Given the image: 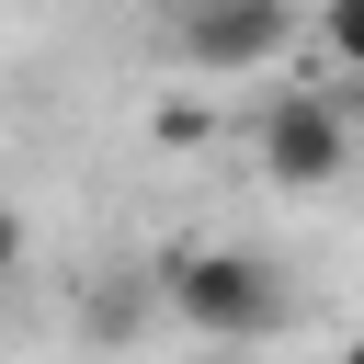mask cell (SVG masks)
I'll list each match as a JSON object with an SVG mask.
<instances>
[{"instance_id": "cell-1", "label": "cell", "mask_w": 364, "mask_h": 364, "mask_svg": "<svg viewBox=\"0 0 364 364\" xmlns=\"http://www.w3.org/2000/svg\"><path fill=\"white\" fill-rule=\"evenodd\" d=\"M159 307H171L193 341H273V330L296 318L284 273H273L262 250H216V239L159 250Z\"/></svg>"}, {"instance_id": "cell-2", "label": "cell", "mask_w": 364, "mask_h": 364, "mask_svg": "<svg viewBox=\"0 0 364 364\" xmlns=\"http://www.w3.org/2000/svg\"><path fill=\"white\" fill-rule=\"evenodd\" d=\"M307 23L318 11H296V0H182L171 11V57L193 80H262Z\"/></svg>"}, {"instance_id": "cell-3", "label": "cell", "mask_w": 364, "mask_h": 364, "mask_svg": "<svg viewBox=\"0 0 364 364\" xmlns=\"http://www.w3.org/2000/svg\"><path fill=\"white\" fill-rule=\"evenodd\" d=\"M250 159H262L273 193H330V182L353 171V125H341L330 91H273L262 125H250Z\"/></svg>"}, {"instance_id": "cell-4", "label": "cell", "mask_w": 364, "mask_h": 364, "mask_svg": "<svg viewBox=\"0 0 364 364\" xmlns=\"http://www.w3.org/2000/svg\"><path fill=\"white\" fill-rule=\"evenodd\" d=\"M318 46H330V68L364 91V0H318Z\"/></svg>"}]
</instances>
